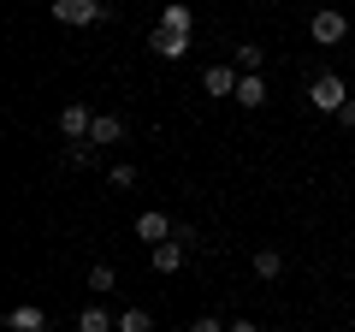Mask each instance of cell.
Returning <instances> with one entry per match:
<instances>
[{
    "instance_id": "6da1fadb",
    "label": "cell",
    "mask_w": 355,
    "mask_h": 332,
    "mask_svg": "<svg viewBox=\"0 0 355 332\" xmlns=\"http://www.w3.org/2000/svg\"><path fill=\"white\" fill-rule=\"evenodd\" d=\"M343 101H349V83H343L338 72H320L314 83H308V107H314V113L338 119V113H343Z\"/></svg>"
},
{
    "instance_id": "7a4b0ae2",
    "label": "cell",
    "mask_w": 355,
    "mask_h": 332,
    "mask_svg": "<svg viewBox=\"0 0 355 332\" xmlns=\"http://www.w3.org/2000/svg\"><path fill=\"white\" fill-rule=\"evenodd\" d=\"M53 18L71 24V30H89V24H107L113 6H107V0H53Z\"/></svg>"
},
{
    "instance_id": "3957f363",
    "label": "cell",
    "mask_w": 355,
    "mask_h": 332,
    "mask_svg": "<svg viewBox=\"0 0 355 332\" xmlns=\"http://www.w3.org/2000/svg\"><path fill=\"white\" fill-rule=\"evenodd\" d=\"M237 83H243V72L231 60L202 65V95H214V101H237Z\"/></svg>"
},
{
    "instance_id": "277c9868",
    "label": "cell",
    "mask_w": 355,
    "mask_h": 332,
    "mask_svg": "<svg viewBox=\"0 0 355 332\" xmlns=\"http://www.w3.org/2000/svg\"><path fill=\"white\" fill-rule=\"evenodd\" d=\"M308 36H314V42H320V48H338V42H343V36H349V18H343V13H338V6H320V13H314V18H308Z\"/></svg>"
},
{
    "instance_id": "5b68a950",
    "label": "cell",
    "mask_w": 355,
    "mask_h": 332,
    "mask_svg": "<svg viewBox=\"0 0 355 332\" xmlns=\"http://www.w3.org/2000/svg\"><path fill=\"white\" fill-rule=\"evenodd\" d=\"M89 131H95V113H89L83 101H65L60 107V137L65 142H89Z\"/></svg>"
},
{
    "instance_id": "8992f818",
    "label": "cell",
    "mask_w": 355,
    "mask_h": 332,
    "mask_svg": "<svg viewBox=\"0 0 355 332\" xmlns=\"http://www.w3.org/2000/svg\"><path fill=\"white\" fill-rule=\"evenodd\" d=\"M130 231H137V243H148V249H160V243L172 238L178 226H172V219L160 214V208H148V214H137V226H130Z\"/></svg>"
},
{
    "instance_id": "52a82bcc",
    "label": "cell",
    "mask_w": 355,
    "mask_h": 332,
    "mask_svg": "<svg viewBox=\"0 0 355 332\" xmlns=\"http://www.w3.org/2000/svg\"><path fill=\"white\" fill-rule=\"evenodd\" d=\"M148 48H154V60H184V53H190V36H178V30L154 24V30H148Z\"/></svg>"
},
{
    "instance_id": "ba28073f",
    "label": "cell",
    "mask_w": 355,
    "mask_h": 332,
    "mask_svg": "<svg viewBox=\"0 0 355 332\" xmlns=\"http://www.w3.org/2000/svg\"><path fill=\"white\" fill-rule=\"evenodd\" d=\"M6 332H48V315H42L36 303H18L12 315H6Z\"/></svg>"
},
{
    "instance_id": "9c48e42d",
    "label": "cell",
    "mask_w": 355,
    "mask_h": 332,
    "mask_svg": "<svg viewBox=\"0 0 355 332\" xmlns=\"http://www.w3.org/2000/svg\"><path fill=\"white\" fill-rule=\"evenodd\" d=\"M184 261H190V243H178V238H166L160 249H154V273H178Z\"/></svg>"
},
{
    "instance_id": "30bf717a",
    "label": "cell",
    "mask_w": 355,
    "mask_h": 332,
    "mask_svg": "<svg viewBox=\"0 0 355 332\" xmlns=\"http://www.w3.org/2000/svg\"><path fill=\"white\" fill-rule=\"evenodd\" d=\"M89 142H95V149H107V142H125V119H119V113H95Z\"/></svg>"
},
{
    "instance_id": "8fae6325",
    "label": "cell",
    "mask_w": 355,
    "mask_h": 332,
    "mask_svg": "<svg viewBox=\"0 0 355 332\" xmlns=\"http://www.w3.org/2000/svg\"><path fill=\"white\" fill-rule=\"evenodd\" d=\"M237 107H266V77L261 72H243V83H237Z\"/></svg>"
},
{
    "instance_id": "7c38bea8",
    "label": "cell",
    "mask_w": 355,
    "mask_h": 332,
    "mask_svg": "<svg viewBox=\"0 0 355 332\" xmlns=\"http://www.w3.org/2000/svg\"><path fill=\"white\" fill-rule=\"evenodd\" d=\"M160 24H166V30H178V36H196V13L184 6V0H172V6H166Z\"/></svg>"
},
{
    "instance_id": "4fadbf2b",
    "label": "cell",
    "mask_w": 355,
    "mask_h": 332,
    "mask_svg": "<svg viewBox=\"0 0 355 332\" xmlns=\"http://www.w3.org/2000/svg\"><path fill=\"white\" fill-rule=\"evenodd\" d=\"M77 332H119V315H107V308H77Z\"/></svg>"
},
{
    "instance_id": "5bb4252c",
    "label": "cell",
    "mask_w": 355,
    "mask_h": 332,
    "mask_svg": "<svg viewBox=\"0 0 355 332\" xmlns=\"http://www.w3.org/2000/svg\"><path fill=\"white\" fill-rule=\"evenodd\" d=\"M279 273H284V256L272 249V243H266V249H254V279H266V285H272Z\"/></svg>"
},
{
    "instance_id": "9a60e30c",
    "label": "cell",
    "mask_w": 355,
    "mask_h": 332,
    "mask_svg": "<svg viewBox=\"0 0 355 332\" xmlns=\"http://www.w3.org/2000/svg\"><path fill=\"white\" fill-rule=\"evenodd\" d=\"M231 65H237V72H261V65H266V48H261V42H237Z\"/></svg>"
},
{
    "instance_id": "2e32d148",
    "label": "cell",
    "mask_w": 355,
    "mask_h": 332,
    "mask_svg": "<svg viewBox=\"0 0 355 332\" xmlns=\"http://www.w3.org/2000/svg\"><path fill=\"white\" fill-rule=\"evenodd\" d=\"M89 291H95V297H107V291H113V285H119V273H113V261H95V267H89Z\"/></svg>"
},
{
    "instance_id": "e0dca14e",
    "label": "cell",
    "mask_w": 355,
    "mask_h": 332,
    "mask_svg": "<svg viewBox=\"0 0 355 332\" xmlns=\"http://www.w3.org/2000/svg\"><path fill=\"white\" fill-rule=\"evenodd\" d=\"M119 332H154V315L148 308H125L119 315Z\"/></svg>"
},
{
    "instance_id": "ac0fdd59",
    "label": "cell",
    "mask_w": 355,
    "mask_h": 332,
    "mask_svg": "<svg viewBox=\"0 0 355 332\" xmlns=\"http://www.w3.org/2000/svg\"><path fill=\"white\" fill-rule=\"evenodd\" d=\"M95 142H65V166H95Z\"/></svg>"
},
{
    "instance_id": "d6986e66",
    "label": "cell",
    "mask_w": 355,
    "mask_h": 332,
    "mask_svg": "<svg viewBox=\"0 0 355 332\" xmlns=\"http://www.w3.org/2000/svg\"><path fill=\"white\" fill-rule=\"evenodd\" d=\"M107 184H119V190H130V184H137V166H130V160L107 166Z\"/></svg>"
},
{
    "instance_id": "ffe728a7",
    "label": "cell",
    "mask_w": 355,
    "mask_h": 332,
    "mask_svg": "<svg viewBox=\"0 0 355 332\" xmlns=\"http://www.w3.org/2000/svg\"><path fill=\"white\" fill-rule=\"evenodd\" d=\"M184 332H225V320H219V315H196Z\"/></svg>"
},
{
    "instance_id": "44dd1931",
    "label": "cell",
    "mask_w": 355,
    "mask_h": 332,
    "mask_svg": "<svg viewBox=\"0 0 355 332\" xmlns=\"http://www.w3.org/2000/svg\"><path fill=\"white\" fill-rule=\"evenodd\" d=\"M172 238H178V243H190V249H196V243H202V231H196L190 219H178V231H172Z\"/></svg>"
},
{
    "instance_id": "7402d4cb",
    "label": "cell",
    "mask_w": 355,
    "mask_h": 332,
    "mask_svg": "<svg viewBox=\"0 0 355 332\" xmlns=\"http://www.w3.org/2000/svg\"><path fill=\"white\" fill-rule=\"evenodd\" d=\"M338 125H343V131H355V95H349V101H343V113H338Z\"/></svg>"
},
{
    "instance_id": "603a6c76",
    "label": "cell",
    "mask_w": 355,
    "mask_h": 332,
    "mask_svg": "<svg viewBox=\"0 0 355 332\" xmlns=\"http://www.w3.org/2000/svg\"><path fill=\"white\" fill-rule=\"evenodd\" d=\"M225 332H261V326H254V320H249V315H237V320H231V326H225Z\"/></svg>"
}]
</instances>
